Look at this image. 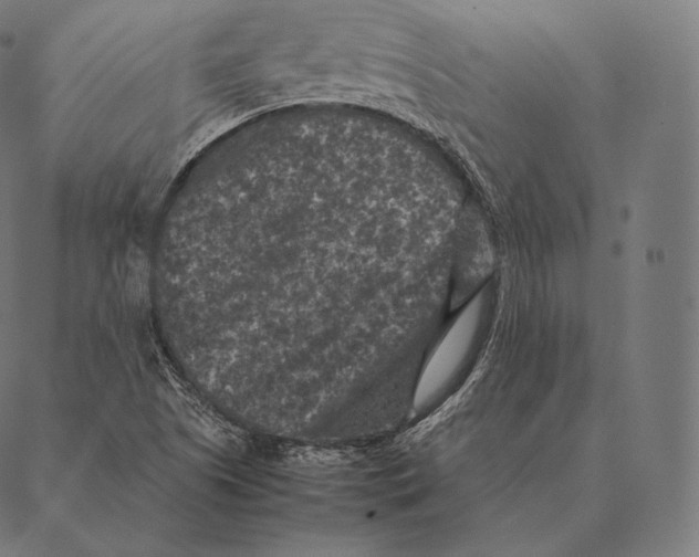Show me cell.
Wrapping results in <instances>:
<instances>
[{"label":"cell","instance_id":"1","mask_svg":"<svg viewBox=\"0 0 699 557\" xmlns=\"http://www.w3.org/2000/svg\"><path fill=\"white\" fill-rule=\"evenodd\" d=\"M492 305L489 287L457 313L429 347L417 375L411 414L422 416L451 395L470 367L484 337Z\"/></svg>","mask_w":699,"mask_h":557}]
</instances>
